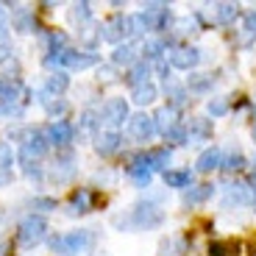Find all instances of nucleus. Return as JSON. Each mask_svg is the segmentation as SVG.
I'll return each mask as SVG.
<instances>
[{
  "label": "nucleus",
  "mask_w": 256,
  "mask_h": 256,
  "mask_svg": "<svg viewBox=\"0 0 256 256\" xmlns=\"http://www.w3.org/2000/svg\"><path fill=\"white\" fill-rule=\"evenodd\" d=\"M154 122H156V131H162V134H167L170 128L176 126V109H170V106H164V109H159L154 114Z\"/></svg>",
  "instance_id": "nucleus-19"
},
{
  "label": "nucleus",
  "mask_w": 256,
  "mask_h": 256,
  "mask_svg": "<svg viewBox=\"0 0 256 256\" xmlns=\"http://www.w3.org/2000/svg\"><path fill=\"white\" fill-rule=\"evenodd\" d=\"M254 206H256V192H254Z\"/></svg>",
  "instance_id": "nucleus-44"
},
{
  "label": "nucleus",
  "mask_w": 256,
  "mask_h": 256,
  "mask_svg": "<svg viewBox=\"0 0 256 256\" xmlns=\"http://www.w3.org/2000/svg\"><path fill=\"white\" fill-rule=\"evenodd\" d=\"M100 117H103V122H106V126H112V128L122 126V120H128V106H126V100H122V98H109V100L103 103Z\"/></svg>",
  "instance_id": "nucleus-5"
},
{
  "label": "nucleus",
  "mask_w": 256,
  "mask_h": 256,
  "mask_svg": "<svg viewBox=\"0 0 256 256\" xmlns=\"http://www.w3.org/2000/svg\"><path fill=\"white\" fill-rule=\"evenodd\" d=\"M48 148H50V140H48V134L36 131V134H34L28 142H22L20 159L26 162V164H31V159H39V156H45V150H48Z\"/></svg>",
  "instance_id": "nucleus-8"
},
{
  "label": "nucleus",
  "mask_w": 256,
  "mask_h": 256,
  "mask_svg": "<svg viewBox=\"0 0 256 256\" xmlns=\"http://www.w3.org/2000/svg\"><path fill=\"white\" fill-rule=\"evenodd\" d=\"M70 212H72V214L90 212V192H86V190H81V192H78L76 198H72V204H70Z\"/></svg>",
  "instance_id": "nucleus-28"
},
{
  "label": "nucleus",
  "mask_w": 256,
  "mask_h": 256,
  "mask_svg": "<svg viewBox=\"0 0 256 256\" xmlns=\"http://www.w3.org/2000/svg\"><path fill=\"white\" fill-rule=\"evenodd\" d=\"M228 198H234L240 204V200H248V190H245V184H234L228 190Z\"/></svg>",
  "instance_id": "nucleus-37"
},
{
  "label": "nucleus",
  "mask_w": 256,
  "mask_h": 256,
  "mask_svg": "<svg viewBox=\"0 0 256 256\" xmlns=\"http://www.w3.org/2000/svg\"><path fill=\"white\" fill-rule=\"evenodd\" d=\"M0 114H3V109H0Z\"/></svg>",
  "instance_id": "nucleus-46"
},
{
  "label": "nucleus",
  "mask_w": 256,
  "mask_h": 256,
  "mask_svg": "<svg viewBox=\"0 0 256 256\" xmlns=\"http://www.w3.org/2000/svg\"><path fill=\"white\" fill-rule=\"evenodd\" d=\"M98 36H100V31H98V28H92V26H86V28L81 31V42H84L86 48H92V45H95V42H98Z\"/></svg>",
  "instance_id": "nucleus-35"
},
{
  "label": "nucleus",
  "mask_w": 256,
  "mask_h": 256,
  "mask_svg": "<svg viewBox=\"0 0 256 256\" xmlns=\"http://www.w3.org/2000/svg\"><path fill=\"white\" fill-rule=\"evenodd\" d=\"M254 181H256V162H254Z\"/></svg>",
  "instance_id": "nucleus-43"
},
{
  "label": "nucleus",
  "mask_w": 256,
  "mask_h": 256,
  "mask_svg": "<svg viewBox=\"0 0 256 256\" xmlns=\"http://www.w3.org/2000/svg\"><path fill=\"white\" fill-rule=\"evenodd\" d=\"M176 28H178V34H192V31H195V20L184 17V20H178V22H176Z\"/></svg>",
  "instance_id": "nucleus-39"
},
{
  "label": "nucleus",
  "mask_w": 256,
  "mask_h": 256,
  "mask_svg": "<svg viewBox=\"0 0 256 256\" xmlns=\"http://www.w3.org/2000/svg\"><path fill=\"white\" fill-rule=\"evenodd\" d=\"M212 192H214L212 184H198V186H190L184 198H186V204H204L206 198H212Z\"/></svg>",
  "instance_id": "nucleus-21"
},
{
  "label": "nucleus",
  "mask_w": 256,
  "mask_h": 256,
  "mask_svg": "<svg viewBox=\"0 0 256 256\" xmlns=\"http://www.w3.org/2000/svg\"><path fill=\"white\" fill-rule=\"evenodd\" d=\"M245 28H248L250 34H256V8H250V12L245 14Z\"/></svg>",
  "instance_id": "nucleus-41"
},
{
  "label": "nucleus",
  "mask_w": 256,
  "mask_h": 256,
  "mask_svg": "<svg viewBox=\"0 0 256 256\" xmlns=\"http://www.w3.org/2000/svg\"><path fill=\"white\" fill-rule=\"evenodd\" d=\"M164 140H167V142H173V145H184V142H186V128L176 122V126L164 134Z\"/></svg>",
  "instance_id": "nucleus-30"
},
{
  "label": "nucleus",
  "mask_w": 256,
  "mask_h": 256,
  "mask_svg": "<svg viewBox=\"0 0 256 256\" xmlns=\"http://www.w3.org/2000/svg\"><path fill=\"white\" fill-rule=\"evenodd\" d=\"M131 218H134V226H140V228H154V226H159L164 220V214L154 204H140V206H134Z\"/></svg>",
  "instance_id": "nucleus-7"
},
{
  "label": "nucleus",
  "mask_w": 256,
  "mask_h": 256,
  "mask_svg": "<svg viewBox=\"0 0 256 256\" xmlns=\"http://www.w3.org/2000/svg\"><path fill=\"white\" fill-rule=\"evenodd\" d=\"M164 50L167 48H164L162 39H148V42H142V53H145V58H159Z\"/></svg>",
  "instance_id": "nucleus-26"
},
{
  "label": "nucleus",
  "mask_w": 256,
  "mask_h": 256,
  "mask_svg": "<svg viewBox=\"0 0 256 256\" xmlns=\"http://www.w3.org/2000/svg\"><path fill=\"white\" fill-rule=\"evenodd\" d=\"M12 22H14V28H17L20 34H31V12H28L26 6H14L12 8Z\"/></svg>",
  "instance_id": "nucleus-16"
},
{
  "label": "nucleus",
  "mask_w": 256,
  "mask_h": 256,
  "mask_svg": "<svg viewBox=\"0 0 256 256\" xmlns=\"http://www.w3.org/2000/svg\"><path fill=\"white\" fill-rule=\"evenodd\" d=\"M234 17H237V6L234 3H220V6H214V22H231Z\"/></svg>",
  "instance_id": "nucleus-24"
},
{
  "label": "nucleus",
  "mask_w": 256,
  "mask_h": 256,
  "mask_svg": "<svg viewBox=\"0 0 256 256\" xmlns=\"http://www.w3.org/2000/svg\"><path fill=\"white\" fill-rule=\"evenodd\" d=\"M0 72L6 76V81H17V76H20V62L14 56H6L3 62H0Z\"/></svg>",
  "instance_id": "nucleus-25"
},
{
  "label": "nucleus",
  "mask_w": 256,
  "mask_h": 256,
  "mask_svg": "<svg viewBox=\"0 0 256 256\" xmlns=\"http://www.w3.org/2000/svg\"><path fill=\"white\" fill-rule=\"evenodd\" d=\"M195 164H198L200 173H212V170H218V167L223 164V150H220V148H206L204 154L198 156Z\"/></svg>",
  "instance_id": "nucleus-13"
},
{
  "label": "nucleus",
  "mask_w": 256,
  "mask_h": 256,
  "mask_svg": "<svg viewBox=\"0 0 256 256\" xmlns=\"http://www.w3.org/2000/svg\"><path fill=\"white\" fill-rule=\"evenodd\" d=\"M209 136H212V120H204V117H195V120H190L186 140H190V142H206Z\"/></svg>",
  "instance_id": "nucleus-14"
},
{
  "label": "nucleus",
  "mask_w": 256,
  "mask_h": 256,
  "mask_svg": "<svg viewBox=\"0 0 256 256\" xmlns=\"http://www.w3.org/2000/svg\"><path fill=\"white\" fill-rule=\"evenodd\" d=\"M254 136H256V128H254Z\"/></svg>",
  "instance_id": "nucleus-45"
},
{
  "label": "nucleus",
  "mask_w": 256,
  "mask_h": 256,
  "mask_svg": "<svg viewBox=\"0 0 256 256\" xmlns=\"http://www.w3.org/2000/svg\"><path fill=\"white\" fill-rule=\"evenodd\" d=\"M90 17H92V6H90V3H76V6H72V12H70L72 22H86Z\"/></svg>",
  "instance_id": "nucleus-29"
},
{
  "label": "nucleus",
  "mask_w": 256,
  "mask_h": 256,
  "mask_svg": "<svg viewBox=\"0 0 256 256\" xmlns=\"http://www.w3.org/2000/svg\"><path fill=\"white\" fill-rule=\"evenodd\" d=\"M42 103H45V109L50 112V114H64V112H67V103L64 100H50V95H45V92H42Z\"/></svg>",
  "instance_id": "nucleus-32"
},
{
  "label": "nucleus",
  "mask_w": 256,
  "mask_h": 256,
  "mask_svg": "<svg viewBox=\"0 0 256 256\" xmlns=\"http://www.w3.org/2000/svg\"><path fill=\"white\" fill-rule=\"evenodd\" d=\"M3 58H6V48L0 45V62H3Z\"/></svg>",
  "instance_id": "nucleus-42"
},
{
  "label": "nucleus",
  "mask_w": 256,
  "mask_h": 256,
  "mask_svg": "<svg viewBox=\"0 0 256 256\" xmlns=\"http://www.w3.org/2000/svg\"><path fill=\"white\" fill-rule=\"evenodd\" d=\"M164 92L170 98V109H178L181 103H186V86H181V84L164 81Z\"/></svg>",
  "instance_id": "nucleus-18"
},
{
  "label": "nucleus",
  "mask_w": 256,
  "mask_h": 256,
  "mask_svg": "<svg viewBox=\"0 0 256 256\" xmlns=\"http://www.w3.org/2000/svg\"><path fill=\"white\" fill-rule=\"evenodd\" d=\"M156 95H159V90H156L154 84H140V86H134V92H131V98H134V103H140V106H148V103H154Z\"/></svg>",
  "instance_id": "nucleus-17"
},
{
  "label": "nucleus",
  "mask_w": 256,
  "mask_h": 256,
  "mask_svg": "<svg viewBox=\"0 0 256 256\" xmlns=\"http://www.w3.org/2000/svg\"><path fill=\"white\" fill-rule=\"evenodd\" d=\"M26 95L28 90L20 81H6V78L0 81V109L3 112H14L20 103L26 100Z\"/></svg>",
  "instance_id": "nucleus-4"
},
{
  "label": "nucleus",
  "mask_w": 256,
  "mask_h": 256,
  "mask_svg": "<svg viewBox=\"0 0 256 256\" xmlns=\"http://www.w3.org/2000/svg\"><path fill=\"white\" fill-rule=\"evenodd\" d=\"M242 164H245L242 154H240V150H234V154H228V156H226V162H223L220 167H226V170H240Z\"/></svg>",
  "instance_id": "nucleus-33"
},
{
  "label": "nucleus",
  "mask_w": 256,
  "mask_h": 256,
  "mask_svg": "<svg viewBox=\"0 0 256 256\" xmlns=\"http://www.w3.org/2000/svg\"><path fill=\"white\" fill-rule=\"evenodd\" d=\"M70 86V78H67V72H53V76H48V81H45V95H62L64 90Z\"/></svg>",
  "instance_id": "nucleus-15"
},
{
  "label": "nucleus",
  "mask_w": 256,
  "mask_h": 256,
  "mask_svg": "<svg viewBox=\"0 0 256 256\" xmlns=\"http://www.w3.org/2000/svg\"><path fill=\"white\" fill-rule=\"evenodd\" d=\"M228 112V100L226 98H212L209 100V114L212 117H223Z\"/></svg>",
  "instance_id": "nucleus-31"
},
{
  "label": "nucleus",
  "mask_w": 256,
  "mask_h": 256,
  "mask_svg": "<svg viewBox=\"0 0 256 256\" xmlns=\"http://www.w3.org/2000/svg\"><path fill=\"white\" fill-rule=\"evenodd\" d=\"M148 76H150V64L148 62H136L131 70H128V84L131 86H140V84H148Z\"/></svg>",
  "instance_id": "nucleus-20"
},
{
  "label": "nucleus",
  "mask_w": 256,
  "mask_h": 256,
  "mask_svg": "<svg viewBox=\"0 0 256 256\" xmlns=\"http://www.w3.org/2000/svg\"><path fill=\"white\" fill-rule=\"evenodd\" d=\"M128 134L134 136L136 142H148L150 136L156 134L154 117H148V114H134V117H128Z\"/></svg>",
  "instance_id": "nucleus-6"
},
{
  "label": "nucleus",
  "mask_w": 256,
  "mask_h": 256,
  "mask_svg": "<svg viewBox=\"0 0 256 256\" xmlns=\"http://www.w3.org/2000/svg\"><path fill=\"white\" fill-rule=\"evenodd\" d=\"M48 67H70V70H86L92 64H98V56L92 53H78V50H70V48H64L58 53H50L45 58Z\"/></svg>",
  "instance_id": "nucleus-1"
},
{
  "label": "nucleus",
  "mask_w": 256,
  "mask_h": 256,
  "mask_svg": "<svg viewBox=\"0 0 256 256\" xmlns=\"http://www.w3.org/2000/svg\"><path fill=\"white\" fill-rule=\"evenodd\" d=\"M34 206L42 209V212H50V209H56V200H53V198H36V200H34Z\"/></svg>",
  "instance_id": "nucleus-40"
},
{
  "label": "nucleus",
  "mask_w": 256,
  "mask_h": 256,
  "mask_svg": "<svg viewBox=\"0 0 256 256\" xmlns=\"http://www.w3.org/2000/svg\"><path fill=\"white\" fill-rule=\"evenodd\" d=\"M120 142H122V136L117 134V131H103V134H98L95 148H98V154L100 156H112V154L120 150Z\"/></svg>",
  "instance_id": "nucleus-12"
},
{
  "label": "nucleus",
  "mask_w": 256,
  "mask_h": 256,
  "mask_svg": "<svg viewBox=\"0 0 256 256\" xmlns=\"http://www.w3.org/2000/svg\"><path fill=\"white\" fill-rule=\"evenodd\" d=\"M12 164H14V154H12V148H8L6 142H0V176H8Z\"/></svg>",
  "instance_id": "nucleus-27"
},
{
  "label": "nucleus",
  "mask_w": 256,
  "mask_h": 256,
  "mask_svg": "<svg viewBox=\"0 0 256 256\" xmlns=\"http://www.w3.org/2000/svg\"><path fill=\"white\" fill-rule=\"evenodd\" d=\"M122 36H131V17H114L103 26V39L120 42Z\"/></svg>",
  "instance_id": "nucleus-11"
},
{
  "label": "nucleus",
  "mask_w": 256,
  "mask_h": 256,
  "mask_svg": "<svg viewBox=\"0 0 256 256\" xmlns=\"http://www.w3.org/2000/svg\"><path fill=\"white\" fill-rule=\"evenodd\" d=\"M198 62H200L198 48H176L170 53V67H176V70H192V67H198Z\"/></svg>",
  "instance_id": "nucleus-9"
},
{
  "label": "nucleus",
  "mask_w": 256,
  "mask_h": 256,
  "mask_svg": "<svg viewBox=\"0 0 256 256\" xmlns=\"http://www.w3.org/2000/svg\"><path fill=\"white\" fill-rule=\"evenodd\" d=\"M8 14H6V6H3V3H0V42H3V39L8 36Z\"/></svg>",
  "instance_id": "nucleus-36"
},
{
  "label": "nucleus",
  "mask_w": 256,
  "mask_h": 256,
  "mask_svg": "<svg viewBox=\"0 0 256 256\" xmlns=\"http://www.w3.org/2000/svg\"><path fill=\"white\" fill-rule=\"evenodd\" d=\"M92 242H95L92 231H70V234L53 240L50 248L58 250V254H81V250H86Z\"/></svg>",
  "instance_id": "nucleus-2"
},
{
  "label": "nucleus",
  "mask_w": 256,
  "mask_h": 256,
  "mask_svg": "<svg viewBox=\"0 0 256 256\" xmlns=\"http://www.w3.org/2000/svg\"><path fill=\"white\" fill-rule=\"evenodd\" d=\"M112 62L114 64H134L136 62V48L134 45H117L112 53Z\"/></svg>",
  "instance_id": "nucleus-23"
},
{
  "label": "nucleus",
  "mask_w": 256,
  "mask_h": 256,
  "mask_svg": "<svg viewBox=\"0 0 256 256\" xmlns=\"http://www.w3.org/2000/svg\"><path fill=\"white\" fill-rule=\"evenodd\" d=\"M212 84V76H206V78H192L190 81V90H195V92H204L206 86Z\"/></svg>",
  "instance_id": "nucleus-38"
},
{
  "label": "nucleus",
  "mask_w": 256,
  "mask_h": 256,
  "mask_svg": "<svg viewBox=\"0 0 256 256\" xmlns=\"http://www.w3.org/2000/svg\"><path fill=\"white\" fill-rule=\"evenodd\" d=\"M228 250H237V245H231V242H212L209 256H228Z\"/></svg>",
  "instance_id": "nucleus-34"
},
{
  "label": "nucleus",
  "mask_w": 256,
  "mask_h": 256,
  "mask_svg": "<svg viewBox=\"0 0 256 256\" xmlns=\"http://www.w3.org/2000/svg\"><path fill=\"white\" fill-rule=\"evenodd\" d=\"M45 234H48V220L42 218V214H28V218L20 223L17 240L22 245H36Z\"/></svg>",
  "instance_id": "nucleus-3"
},
{
  "label": "nucleus",
  "mask_w": 256,
  "mask_h": 256,
  "mask_svg": "<svg viewBox=\"0 0 256 256\" xmlns=\"http://www.w3.org/2000/svg\"><path fill=\"white\" fill-rule=\"evenodd\" d=\"M192 181V173L190 170H164V184L167 186H190Z\"/></svg>",
  "instance_id": "nucleus-22"
},
{
  "label": "nucleus",
  "mask_w": 256,
  "mask_h": 256,
  "mask_svg": "<svg viewBox=\"0 0 256 256\" xmlns=\"http://www.w3.org/2000/svg\"><path fill=\"white\" fill-rule=\"evenodd\" d=\"M72 136H76V126L67 120H56L50 126V131H48V140H50V145L56 148H67L72 142Z\"/></svg>",
  "instance_id": "nucleus-10"
}]
</instances>
